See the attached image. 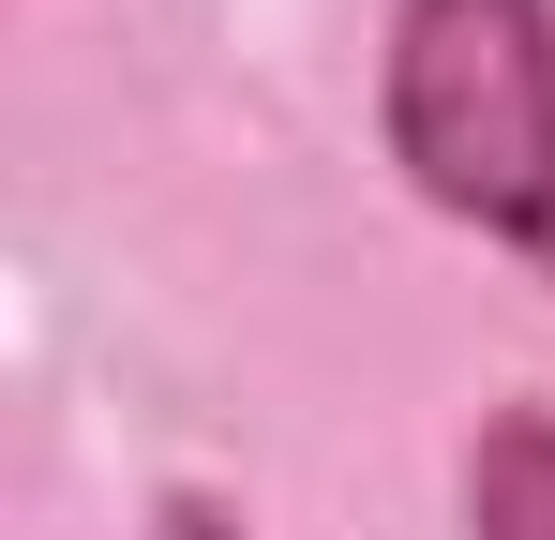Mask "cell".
Returning <instances> with one entry per match:
<instances>
[{"label": "cell", "instance_id": "2", "mask_svg": "<svg viewBox=\"0 0 555 540\" xmlns=\"http://www.w3.org/2000/svg\"><path fill=\"white\" fill-rule=\"evenodd\" d=\"M451 526L465 540H555V406L541 390H511V406H480L451 450Z\"/></svg>", "mask_w": 555, "mask_h": 540}, {"label": "cell", "instance_id": "1", "mask_svg": "<svg viewBox=\"0 0 555 540\" xmlns=\"http://www.w3.org/2000/svg\"><path fill=\"white\" fill-rule=\"evenodd\" d=\"M375 151L436 226L555 285V0H390Z\"/></svg>", "mask_w": 555, "mask_h": 540}]
</instances>
